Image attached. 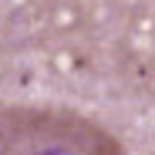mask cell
<instances>
[{
	"label": "cell",
	"mask_w": 155,
	"mask_h": 155,
	"mask_svg": "<svg viewBox=\"0 0 155 155\" xmlns=\"http://www.w3.org/2000/svg\"><path fill=\"white\" fill-rule=\"evenodd\" d=\"M0 155H125V148L71 108L0 105Z\"/></svg>",
	"instance_id": "6da1fadb"
}]
</instances>
